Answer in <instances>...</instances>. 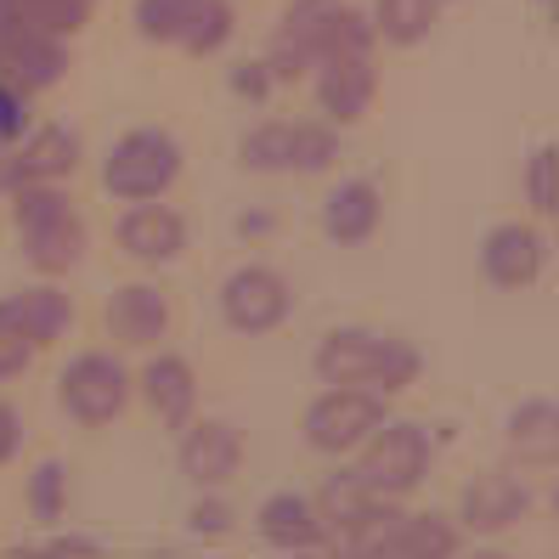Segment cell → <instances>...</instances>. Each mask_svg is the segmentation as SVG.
<instances>
[{
	"label": "cell",
	"instance_id": "6da1fadb",
	"mask_svg": "<svg viewBox=\"0 0 559 559\" xmlns=\"http://www.w3.org/2000/svg\"><path fill=\"white\" fill-rule=\"evenodd\" d=\"M12 221H17V238H23L28 260H35V272L57 277V272H74L85 260V221L57 181L12 187Z\"/></svg>",
	"mask_w": 559,
	"mask_h": 559
},
{
	"label": "cell",
	"instance_id": "7a4b0ae2",
	"mask_svg": "<svg viewBox=\"0 0 559 559\" xmlns=\"http://www.w3.org/2000/svg\"><path fill=\"white\" fill-rule=\"evenodd\" d=\"M181 176V147L170 130H130L103 158V187L114 199H164Z\"/></svg>",
	"mask_w": 559,
	"mask_h": 559
},
{
	"label": "cell",
	"instance_id": "3957f363",
	"mask_svg": "<svg viewBox=\"0 0 559 559\" xmlns=\"http://www.w3.org/2000/svg\"><path fill=\"white\" fill-rule=\"evenodd\" d=\"M356 475L368 480L379 498H407V491L430 475V436L418 430V424H407V418H396V424H379V430L361 441V464H356Z\"/></svg>",
	"mask_w": 559,
	"mask_h": 559
},
{
	"label": "cell",
	"instance_id": "277c9868",
	"mask_svg": "<svg viewBox=\"0 0 559 559\" xmlns=\"http://www.w3.org/2000/svg\"><path fill=\"white\" fill-rule=\"evenodd\" d=\"M384 424V396L361 384H328L306 407V441L328 457H345Z\"/></svg>",
	"mask_w": 559,
	"mask_h": 559
},
{
	"label": "cell",
	"instance_id": "5b68a950",
	"mask_svg": "<svg viewBox=\"0 0 559 559\" xmlns=\"http://www.w3.org/2000/svg\"><path fill=\"white\" fill-rule=\"evenodd\" d=\"M57 396L80 424H108L130 402V373H124V361L114 350H85V356H74L69 368H62Z\"/></svg>",
	"mask_w": 559,
	"mask_h": 559
},
{
	"label": "cell",
	"instance_id": "8992f818",
	"mask_svg": "<svg viewBox=\"0 0 559 559\" xmlns=\"http://www.w3.org/2000/svg\"><path fill=\"white\" fill-rule=\"evenodd\" d=\"M288 311H294V288L272 266H238L221 283V317L233 334H272Z\"/></svg>",
	"mask_w": 559,
	"mask_h": 559
},
{
	"label": "cell",
	"instance_id": "52a82bcc",
	"mask_svg": "<svg viewBox=\"0 0 559 559\" xmlns=\"http://www.w3.org/2000/svg\"><path fill=\"white\" fill-rule=\"evenodd\" d=\"M243 469V436L233 430L226 418H199V424H181V475L192 480V486H204V491H215V486H226Z\"/></svg>",
	"mask_w": 559,
	"mask_h": 559
},
{
	"label": "cell",
	"instance_id": "ba28073f",
	"mask_svg": "<svg viewBox=\"0 0 559 559\" xmlns=\"http://www.w3.org/2000/svg\"><path fill=\"white\" fill-rule=\"evenodd\" d=\"M543 260H548V243L525 221H503L480 238V266L498 288H532L543 277Z\"/></svg>",
	"mask_w": 559,
	"mask_h": 559
},
{
	"label": "cell",
	"instance_id": "9c48e42d",
	"mask_svg": "<svg viewBox=\"0 0 559 559\" xmlns=\"http://www.w3.org/2000/svg\"><path fill=\"white\" fill-rule=\"evenodd\" d=\"M384 345L390 334H373V328H334V334H322L317 345V379L322 384H361L373 390L379 384V368H384Z\"/></svg>",
	"mask_w": 559,
	"mask_h": 559
},
{
	"label": "cell",
	"instance_id": "30bf717a",
	"mask_svg": "<svg viewBox=\"0 0 559 559\" xmlns=\"http://www.w3.org/2000/svg\"><path fill=\"white\" fill-rule=\"evenodd\" d=\"M103 322H108L114 345L147 350V345H158L164 334H170V300H164L153 283H124V288H114Z\"/></svg>",
	"mask_w": 559,
	"mask_h": 559
},
{
	"label": "cell",
	"instance_id": "8fae6325",
	"mask_svg": "<svg viewBox=\"0 0 559 559\" xmlns=\"http://www.w3.org/2000/svg\"><path fill=\"white\" fill-rule=\"evenodd\" d=\"M525 514H532V491H525V480H514V475H475L464 486V498H457V520L480 537L509 532V525H520Z\"/></svg>",
	"mask_w": 559,
	"mask_h": 559
},
{
	"label": "cell",
	"instance_id": "7c38bea8",
	"mask_svg": "<svg viewBox=\"0 0 559 559\" xmlns=\"http://www.w3.org/2000/svg\"><path fill=\"white\" fill-rule=\"evenodd\" d=\"M119 249L130 260H142V266H170V260L187 249V221L170 204L136 199V210L119 221Z\"/></svg>",
	"mask_w": 559,
	"mask_h": 559
},
{
	"label": "cell",
	"instance_id": "4fadbf2b",
	"mask_svg": "<svg viewBox=\"0 0 559 559\" xmlns=\"http://www.w3.org/2000/svg\"><path fill=\"white\" fill-rule=\"evenodd\" d=\"M373 62L368 57H322L317 62V108L334 124H356L373 108Z\"/></svg>",
	"mask_w": 559,
	"mask_h": 559
},
{
	"label": "cell",
	"instance_id": "5bb4252c",
	"mask_svg": "<svg viewBox=\"0 0 559 559\" xmlns=\"http://www.w3.org/2000/svg\"><path fill=\"white\" fill-rule=\"evenodd\" d=\"M74 164H80V136H74V130H62V124H46L12 158H0V176H7V192H12L23 181H62V176H74Z\"/></svg>",
	"mask_w": 559,
	"mask_h": 559
},
{
	"label": "cell",
	"instance_id": "9a60e30c",
	"mask_svg": "<svg viewBox=\"0 0 559 559\" xmlns=\"http://www.w3.org/2000/svg\"><path fill=\"white\" fill-rule=\"evenodd\" d=\"M142 402H147V413L164 424V430H181V424L192 418V407H199V379H192V368L181 356H153L147 368H142Z\"/></svg>",
	"mask_w": 559,
	"mask_h": 559
},
{
	"label": "cell",
	"instance_id": "2e32d148",
	"mask_svg": "<svg viewBox=\"0 0 559 559\" xmlns=\"http://www.w3.org/2000/svg\"><path fill=\"white\" fill-rule=\"evenodd\" d=\"M254 520H260V537H266L272 548H288V554H306V548L328 543V525H322L317 503L300 498V491H272Z\"/></svg>",
	"mask_w": 559,
	"mask_h": 559
},
{
	"label": "cell",
	"instance_id": "e0dca14e",
	"mask_svg": "<svg viewBox=\"0 0 559 559\" xmlns=\"http://www.w3.org/2000/svg\"><path fill=\"white\" fill-rule=\"evenodd\" d=\"M379 215H384V199L373 181H340L322 199V233L334 243H368L379 233Z\"/></svg>",
	"mask_w": 559,
	"mask_h": 559
},
{
	"label": "cell",
	"instance_id": "ac0fdd59",
	"mask_svg": "<svg viewBox=\"0 0 559 559\" xmlns=\"http://www.w3.org/2000/svg\"><path fill=\"white\" fill-rule=\"evenodd\" d=\"M91 17V0H0V35L69 40Z\"/></svg>",
	"mask_w": 559,
	"mask_h": 559
},
{
	"label": "cell",
	"instance_id": "d6986e66",
	"mask_svg": "<svg viewBox=\"0 0 559 559\" xmlns=\"http://www.w3.org/2000/svg\"><path fill=\"white\" fill-rule=\"evenodd\" d=\"M62 40H40V35H0V74L23 91H46L62 80Z\"/></svg>",
	"mask_w": 559,
	"mask_h": 559
},
{
	"label": "cell",
	"instance_id": "ffe728a7",
	"mask_svg": "<svg viewBox=\"0 0 559 559\" xmlns=\"http://www.w3.org/2000/svg\"><path fill=\"white\" fill-rule=\"evenodd\" d=\"M457 548V525L447 514H390L379 554H402V559H441Z\"/></svg>",
	"mask_w": 559,
	"mask_h": 559
},
{
	"label": "cell",
	"instance_id": "44dd1931",
	"mask_svg": "<svg viewBox=\"0 0 559 559\" xmlns=\"http://www.w3.org/2000/svg\"><path fill=\"white\" fill-rule=\"evenodd\" d=\"M311 503H317V514H322L328 532H340V537H345L350 525H356V520H368L384 498H379V491H373L368 480H361L356 469H334V475L322 480V491H317Z\"/></svg>",
	"mask_w": 559,
	"mask_h": 559
},
{
	"label": "cell",
	"instance_id": "7402d4cb",
	"mask_svg": "<svg viewBox=\"0 0 559 559\" xmlns=\"http://www.w3.org/2000/svg\"><path fill=\"white\" fill-rule=\"evenodd\" d=\"M7 306H12V317L23 322V334L35 340V350H40V345H51V340H62V334H69V322H74L69 294H62V288H51V283L12 294Z\"/></svg>",
	"mask_w": 559,
	"mask_h": 559
},
{
	"label": "cell",
	"instance_id": "603a6c76",
	"mask_svg": "<svg viewBox=\"0 0 559 559\" xmlns=\"http://www.w3.org/2000/svg\"><path fill=\"white\" fill-rule=\"evenodd\" d=\"M238 28V12L233 0H187V17H181V35L176 46H187L192 57H215Z\"/></svg>",
	"mask_w": 559,
	"mask_h": 559
},
{
	"label": "cell",
	"instance_id": "cb8c5ba5",
	"mask_svg": "<svg viewBox=\"0 0 559 559\" xmlns=\"http://www.w3.org/2000/svg\"><path fill=\"white\" fill-rule=\"evenodd\" d=\"M441 0H373V35L390 46H418L424 35L436 28Z\"/></svg>",
	"mask_w": 559,
	"mask_h": 559
},
{
	"label": "cell",
	"instance_id": "d4e9b609",
	"mask_svg": "<svg viewBox=\"0 0 559 559\" xmlns=\"http://www.w3.org/2000/svg\"><path fill=\"white\" fill-rule=\"evenodd\" d=\"M373 17L345 7V0H334V12H328L322 23V40H317V62L322 57H373Z\"/></svg>",
	"mask_w": 559,
	"mask_h": 559
},
{
	"label": "cell",
	"instance_id": "484cf974",
	"mask_svg": "<svg viewBox=\"0 0 559 559\" xmlns=\"http://www.w3.org/2000/svg\"><path fill=\"white\" fill-rule=\"evenodd\" d=\"M554 430H559V418H554V402H520L509 413V447L520 457H554Z\"/></svg>",
	"mask_w": 559,
	"mask_h": 559
},
{
	"label": "cell",
	"instance_id": "4316f807",
	"mask_svg": "<svg viewBox=\"0 0 559 559\" xmlns=\"http://www.w3.org/2000/svg\"><path fill=\"white\" fill-rule=\"evenodd\" d=\"M238 158H243V170H254V176L288 170V124H260V130H249V136L238 142Z\"/></svg>",
	"mask_w": 559,
	"mask_h": 559
},
{
	"label": "cell",
	"instance_id": "83f0119b",
	"mask_svg": "<svg viewBox=\"0 0 559 559\" xmlns=\"http://www.w3.org/2000/svg\"><path fill=\"white\" fill-rule=\"evenodd\" d=\"M334 164V130L328 124H288V170L317 176Z\"/></svg>",
	"mask_w": 559,
	"mask_h": 559
},
{
	"label": "cell",
	"instance_id": "f1b7e54d",
	"mask_svg": "<svg viewBox=\"0 0 559 559\" xmlns=\"http://www.w3.org/2000/svg\"><path fill=\"white\" fill-rule=\"evenodd\" d=\"M28 509H35V520H62V509H69V469H62L57 457H46V464L28 475Z\"/></svg>",
	"mask_w": 559,
	"mask_h": 559
},
{
	"label": "cell",
	"instance_id": "f546056e",
	"mask_svg": "<svg viewBox=\"0 0 559 559\" xmlns=\"http://www.w3.org/2000/svg\"><path fill=\"white\" fill-rule=\"evenodd\" d=\"M181 17H187V0H136V28H142V40L176 46Z\"/></svg>",
	"mask_w": 559,
	"mask_h": 559
},
{
	"label": "cell",
	"instance_id": "4dcf8cb0",
	"mask_svg": "<svg viewBox=\"0 0 559 559\" xmlns=\"http://www.w3.org/2000/svg\"><path fill=\"white\" fill-rule=\"evenodd\" d=\"M28 361H35V340L23 334V322L12 317V306L0 300V379H12V373H23Z\"/></svg>",
	"mask_w": 559,
	"mask_h": 559
},
{
	"label": "cell",
	"instance_id": "1f68e13d",
	"mask_svg": "<svg viewBox=\"0 0 559 559\" xmlns=\"http://www.w3.org/2000/svg\"><path fill=\"white\" fill-rule=\"evenodd\" d=\"M525 199H532L537 215H554V147L548 142L532 153V170H525Z\"/></svg>",
	"mask_w": 559,
	"mask_h": 559
},
{
	"label": "cell",
	"instance_id": "d6a6232c",
	"mask_svg": "<svg viewBox=\"0 0 559 559\" xmlns=\"http://www.w3.org/2000/svg\"><path fill=\"white\" fill-rule=\"evenodd\" d=\"M233 503H221V498H199V503H192V514H187V525H192V532H199V537H226V532H233Z\"/></svg>",
	"mask_w": 559,
	"mask_h": 559
},
{
	"label": "cell",
	"instance_id": "836d02e7",
	"mask_svg": "<svg viewBox=\"0 0 559 559\" xmlns=\"http://www.w3.org/2000/svg\"><path fill=\"white\" fill-rule=\"evenodd\" d=\"M233 96L266 103V96H272V74H266V62H238V69H233Z\"/></svg>",
	"mask_w": 559,
	"mask_h": 559
},
{
	"label": "cell",
	"instance_id": "e575fe53",
	"mask_svg": "<svg viewBox=\"0 0 559 559\" xmlns=\"http://www.w3.org/2000/svg\"><path fill=\"white\" fill-rule=\"evenodd\" d=\"M17 441H23V424H17V413H12L7 402H0V464L17 452Z\"/></svg>",
	"mask_w": 559,
	"mask_h": 559
},
{
	"label": "cell",
	"instance_id": "d590c367",
	"mask_svg": "<svg viewBox=\"0 0 559 559\" xmlns=\"http://www.w3.org/2000/svg\"><path fill=\"white\" fill-rule=\"evenodd\" d=\"M46 554H103V543H91V537H51Z\"/></svg>",
	"mask_w": 559,
	"mask_h": 559
},
{
	"label": "cell",
	"instance_id": "8d00e7d4",
	"mask_svg": "<svg viewBox=\"0 0 559 559\" xmlns=\"http://www.w3.org/2000/svg\"><path fill=\"white\" fill-rule=\"evenodd\" d=\"M238 233H243V238H260V233H272V215H238Z\"/></svg>",
	"mask_w": 559,
	"mask_h": 559
},
{
	"label": "cell",
	"instance_id": "74e56055",
	"mask_svg": "<svg viewBox=\"0 0 559 559\" xmlns=\"http://www.w3.org/2000/svg\"><path fill=\"white\" fill-rule=\"evenodd\" d=\"M0 85H7V74H0Z\"/></svg>",
	"mask_w": 559,
	"mask_h": 559
},
{
	"label": "cell",
	"instance_id": "f35d334b",
	"mask_svg": "<svg viewBox=\"0 0 559 559\" xmlns=\"http://www.w3.org/2000/svg\"><path fill=\"white\" fill-rule=\"evenodd\" d=\"M441 7H447V0H441Z\"/></svg>",
	"mask_w": 559,
	"mask_h": 559
}]
</instances>
